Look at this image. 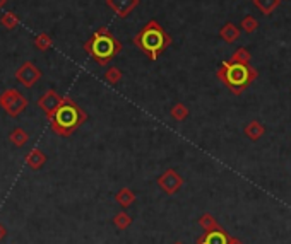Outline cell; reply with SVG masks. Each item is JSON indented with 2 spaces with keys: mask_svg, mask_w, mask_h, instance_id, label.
<instances>
[{
  "mask_svg": "<svg viewBox=\"0 0 291 244\" xmlns=\"http://www.w3.org/2000/svg\"><path fill=\"white\" fill-rule=\"evenodd\" d=\"M14 140H16L17 143H22V142H24V140H26V135L22 133V132H19V130H17V132L14 133Z\"/></svg>",
  "mask_w": 291,
  "mask_h": 244,
  "instance_id": "cell-24",
  "label": "cell"
},
{
  "mask_svg": "<svg viewBox=\"0 0 291 244\" xmlns=\"http://www.w3.org/2000/svg\"><path fill=\"white\" fill-rule=\"evenodd\" d=\"M156 183H158L161 191H164L167 195L172 197L177 191H180V188L183 186V178L175 169H167L159 176Z\"/></svg>",
  "mask_w": 291,
  "mask_h": 244,
  "instance_id": "cell-6",
  "label": "cell"
},
{
  "mask_svg": "<svg viewBox=\"0 0 291 244\" xmlns=\"http://www.w3.org/2000/svg\"><path fill=\"white\" fill-rule=\"evenodd\" d=\"M230 244H243L240 241V239H236V237H231V241H230Z\"/></svg>",
  "mask_w": 291,
  "mask_h": 244,
  "instance_id": "cell-25",
  "label": "cell"
},
{
  "mask_svg": "<svg viewBox=\"0 0 291 244\" xmlns=\"http://www.w3.org/2000/svg\"><path fill=\"white\" fill-rule=\"evenodd\" d=\"M230 241L231 236L221 225L213 230H204L202 236L197 237V244H230Z\"/></svg>",
  "mask_w": 291,
  "mask_h": 244,
  "instance_id": "cell-8",
  "label": "cell"
},
{
  "mask_svg": "<svg viewBox=\"0 0 291 244\" xmlns=\"http://www.w3.org/2000/svg\"><path fill=\"white\" fill-rule=\"evenodd\" d=\"M62 101H64V97L58 96L55 91H47V92H45V96L39 99V106L47 111L48 118H50L53 113L57 111V108L62 105Z\"/></svg>",
  "mask_w": 291,
  "mask_h": 244,
  "instance_id": "cell-10",
  "label": "cell"
},
{
  "mask_svg": "<svg viewBox=\"0 0 291 244\" xmlns=\"http://www.w3.org/2000/svg\"><path fill=\"white\" fill-rule=\"evenodd\" d=\"M86 113L75 105L70 97H64L62 105L57 108V111L50 116L52 126L57 133L70 135L74 130H77L80 125L86 121Z\"/></svg>",
  "mask_w": 291,
  "mask_h": 244,
  "instance_id": "cell-4",
  "label": "cell"
},
{
  "mask_svg": "<svg viewBox=\"0 0 291 244\" xmlns=\"http://www.w3.org/2000/svg\"><path fill=\"white\" fill-rule=\"evenodd\" d=\"M199 225H200V227H202V230H213V229L219 227L216 217H214L213 214H202V215H200Z\"/></svg>",
  "mask_w": 291,
  "mask_h": 244,
  "instance_id": "cell-19",
  "label": "cell"
},
{
  "mask_svg": "<svg viewBox=\"0 0 291 244\" xmlns=\"http://www.w3.org/2000/svg\"><path fill=\"white\" fill-rule=\"evenodd\" d=\"M19 17H17L14 12H4L2 17H0V24L6 29H16L19 26Z\"/></svg>",
  "mask_w": 291,
  "mask_h": 244,
  "instance_id": "cell-16",
  "label": "cell"
},
{
  "mask_svg": "<svg viewBox=\"0 0 291 244\" xmlns=\"http://www.w3.org/2000/svg\"><path fill=\"white\" fill-rule=\"evenodd\" d=\"M16 79L19 80L22 85H26V87H33V85L41 79V72H39V69L33 62H26L16 70Z\"/></svg>",
  "mask_w": 291,
  "mask_h": 244,
  "instance_id": "cell-7",
  "label": "cell"
},
{
  "mask_svg": "<svg viewBox=\"0 0 291 244\" xmlns=\"http://www.w3.org/2000/svg\"><path fill=\"white\" fill-rule=\"evenodd\" d=\"M250 60H252V55H250V52L247 48L235 50L230 57V62H236V63H250Z\"/></svg>",
  "mask_w": 291,
  "mask_h": 244,
  "instance_id": "cell-18",
  "label": "cell"
},
{
  "mask_svg": "<svg viewBox=\"0 0 291 244\" xmlns=\"http://www.w3.org/2000/svg\"><path fill=\"white\" fill-rule=\"evenodd\" d=\"M240 34H241V28H238L236 24H233V22H226V24L219 29V36H221L223 41L228 43V44L235 43L236 39L240 38Z\"/></svg>",
  "mask_w": 291,
  "mask_h": 244,
  "instance_id": "cell-11",
  "label": "cell"
},
{
  "mask_svg": "<svg viewBox=\"0 0 291 244\" xmlns=\"http://www.w3.org/2000/svg\"><path fill=\"white\" fill-rule=\"evenodd\" d=\"M136 198H137L136 193H134L131 188H122L115 195L116 203H118L120 207H123V209H129V207H132L134 202H136Z\"/></svg>",
  "mask_w": 291,
  "mask_h": 244,
  "instance_id": "cell-13",
  "label": "cell"
},
{
  "mask_svg": "<svg viewBox=\"0 0 291 244\" xmlns=\"http://www.w3.org/2000/svg\"><path fill=\"white\" fill-rule=\"evenodd\" d=\"M113 224L116 225V229L123 230L132 224V217L129 214H125V212H118V214L115 215V219H113Z\"/></svg>",
  "mask_w": 291,
  "mask_h": 244,
  "instance_id": "cell-22",
  "label": "cell"
},
{
  "mask_svg": "<svg viewBox=\"0 0 291 244\" xmlns=\"http://www.w3.org/2000/svg\"><path fill=\"white\" fill-rule=\"evenodd\" d=\"M84 50L98 65H108L111 58L122 52V43L110 33L108 28H100L84 43Z\"/></svg>",
  "mask_w": 291,
  "mask_h": 244,
  "instance_id": "cell-3",
  "label": "cell"
},
{
  "mask_svg": "<svg viewBox=\"0 0 291 244\" xmlns=\"http://www.w3.org/2000/svg\"><path fill=\"white\" fill-rule=\"evenodd\" d=\"M175 244H183V242H180V241H178V242H175Z\"/></svg>",
  "mask_w": 291,
  "mask_h": 244,
  "instance_id": "cell-27",
  "label": "cell"
},
{
  "mask_svg": "<svg viewBox=\"0 0 291 244\" xmlns=\"http://www.w3.org/2000/svg\"><path fill=\"white\" fill-rule=\"evenodd\" d=\"M29 162H31V164L34 166V168H38V166H39V164H41V162H43V156H41V154H39L38 151H34V152L31 154V156H29Z\"/></svg>",
  "mask_w": 291,
  "mask_h": 244,
  "instance_id": "cell-23",
  "label": "cell"
},
{
  "mask_svg": "<svg viewBox=\"0 0 291 244\" xmlns=\"http://www.w3.org/2000/svg\"><path fill=\"white\" fill-rule=\"evenodd\" d=\"M6 4H7V0H0V9L6 7Z\"/></svg>",
  "mask_w": 291,
  "mask_h": 244,
  "instance_id": "cell-26",
  "label": "cell"
},
{
  "mask_svg": "<svg viewBox=\"0 0 291 244\" xmlns=\"http://www.w3.org/2000/svg\"><path fill=\"white\" fill-rule=\"evenodd\" d=\"M243 133H245V137L250 138L252 142H257V140L262 138V135L266 133V128H264V125L259 120H252L247 126H245Z\"/></svg>",
  "mask_w": 291,
  "mask_h": 244,
  "instance_id": "cell-12",
  "label": "cell"
},
{
  "mask_svg": "<svg viewBox=\"0 0 291 244\" xmlns=\"http://www.w3.org/2000/svg\"><path fill=\"white\" fill-rule=\"evenodd\" d=\"M172 36L154 19L147 22L144 28H141V31L134 36V44L153 62L158 60L161 53L172 46Z\"/></svg>",
  "mask_w": 291,
  "mask_h": 244,
  "instance_id": "cell-1",
  "label": "cell"
},
{
  "mask_svg": "<svg viewBox=\"0 0 291 244\" xmlns=\"http://www.w3.org/2000/svg\"><path fill=\"white\" fill-rule=\"evenodd\" d=\"M141 0H106V6L118 17H127L139 6Z\"/></svg>",
  "mask_w": 291,
  "mask_h": 244,
  "instance_id": "cell-9",
  "label": "cell"
},
{
  "mask_svg": "<svg viewBox=\"0 0 291 244\" xmlns=\"http://www.w3.org/2000/svg\"><path fill=\"white\" fill-rule=\"evenodd\" d=\"M216 77L230 91L238 96L252 85L259 77V72L250 63H236L225 60L216 72Z\"/></svg>",
  "mask_w": 291,
  "mask_h": 244,
  "instance_id": "cell-2",
  "label": "cell"
},
{
  "mask_svg": "<svg viewBox=\"0 0 291 244\" xmlns=\"http://www.w3.org/2000/svg\"><path fill=\"white\" fill-rule=\"evenodd\" d=\"M0 105H2V108L9 113V115L16 116L24 110L28 103H26V99L21 96L19 91L9 89V91H6L2 96H0Z\"/></svg>",
  "mask_w": 291,
  "mask_h": 244,
  "instance_id": "cell-5",
  "label": "cell"
},
{
  "mask_svg": "<svg viewBox=\"0 0 291 244\" xmlns=\"http://www.w3.org/2000/svg\"><path fill=\"white\" fill-rule=\"evenodd\" d=\"M189 108H187L183 103H177L172 110H170V115H172V118L175 121H183V120H187V116H189Z\"/></svg>",
  "mask_w": 291,
  "mask_h": 244,
  "instance_id": "cell-15",
  "label": "cell"
},
{
  "mask_svg": "<svg viewBox=\"0 0 291 244\" xmlns=\"http://www.w3.org/2000/svg\"><path fill=\"white\" fill-rule=\"evenodd\" d=\"M240 28L245 31L247 34H254L259 29V21L254 16H245L240 22Z\"/></svg>",
  "mask_w": 291,
  "mask_h": 244,
  "instance_id": "cell-17",
  "label": "cell"
},
{
  "mask_svg": "<svg viewBox=\"0 0 291 244\" xmlns=\"http://www.w3.org/2000/svg\"><path fill=\"white\" fill-rule=\"evenodd\" d=\"M52 44H53L52 38L47 33H39L36 38H34V46H36L39 52H47V50H50Z\"/></svg>",
  "mask_w": 291,
  "mask_h": 244,
  "instance_id": "cell-20",
  "label": "cell"
},
{
  "mask_svg": "<svg viewBox=\"0 0 291 244\" xmlns=\"http://www.w3.org/2000/svg\"><path fill=\"white\" fill-rule=\"evenodd\" d=\"M283 0H254V6L262 12L264 16H271Z\"/></svg>",
  "mask_w": 291,
  "mask_h": 244,
  "instance_id": "cell-14",
  "label": "cell"
},
{
  "mask_svg": "<svg viewBox=\"0 0 291 244\" xmlns=\"http://www.w3.org/2000/svg\"><path fill=\"white\" fill-rule=\"evenodd\" d=\"M122 77H123V74H122V70H120L118 67H111V69H108L105 72V80L111 85L118 84L120 80H122Z\"/></svg>",
  "mask_w": 291,
  "mask_h": 244,
  "instance_id": "cell-21",
  "label": "cell"
}]
</instances>
